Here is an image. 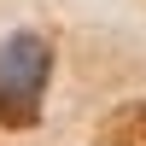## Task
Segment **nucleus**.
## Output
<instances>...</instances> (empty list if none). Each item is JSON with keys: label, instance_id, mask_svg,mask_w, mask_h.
Masks as SVG:
<instances>
[{"label": "nucleus", "instance_id": "f257e3e1", "mask_svg": "<svg viewBox=\"0 0 146 146\" xmlns=\"http://www.w3.org/2000/svg\"><path fill=\"white\" fill-rule=\"evenodd\" d=\"M47 76H53V47L41 35H6V47H0V123L6 129L41 123Z\"/></svg>", "mask_w": 146, "mask_h": 146}, {"label": "nucleus", "instance_id": "f03ea898", "mask_svg": "<svg viewBox=\"0 0 146 146\" xmlns=\"http://www.w3.org/2000/svg\"><path fill=\"white\" fill-rule=\"evenodd\" d=\"M105 146H146V105H123V111L105 123Z\"/></svg>", "mask_w": 146, "mask_h": 146}]
</instances>
